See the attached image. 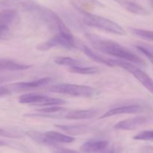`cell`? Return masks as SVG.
Instances as JSON below:
<instances>
[{"mask_svg":"<svg viewBox=\"0 0 153 153\" xmlns=\"http://www.w3.org/2000/svg\"><path fill=\"white\" fill-rule=\"evenodd\" d=\"M86 37L91 42V45L100 52L111 55L120 60L143 65L144 61L125 46L109 39L98 37L96 34H86Z\"/></svg>","mask_w":153,"mask_h":153,"instance_id":"6da1fadb","label":"cell"},{"mask_svg":"<svg viewBox=\"0 0 153 153\" xmlns=\"http://www.w3.org/2000/svg\"><path fill=\"white\" fill-rule=\"evenodd\" d=\"M82 13V20L85 25L92 28H98L104 31L111 33V34H117V35H125V30L117 22L110 20L107 18L102 17L99 15L94 14L88 11L79 9Z\"/></svg>","mask_w":153,"mask_h":153,"instance_id":"7a4b0ae2","label":"cell"},{"mask_svg":"<svg viewBox=\"0 0 153 153\" xmlns=\"http://www.w3.org/2000/svg\"><path fill=\"white\" fill-rule=\"evenodd\" d=\"M34 13L37 15L40 21L43 22L51 31L55 33V34L73 36L64 21L53 10L40 5Z\"/></svg>","mask_w":153,"mask_h":153,"instance_id":"3957f363","label":"cell"},{"mask_svg":"<svg viewBox=\"0 0 153 153\" xmlns=\"http://www.w3.org/2000/svg\"><path fill=\"white\" fill-rule=\"evenodd\" d=\"M109 67H120L126 70L127 72L131 73L147 91L153 94V79L138 67L128 61L120 59H111V58H110L109 61Z\"/></svg>","mask_w":153,"mask_h":153,"instance_id":"277c9868","label":"cell"},{"mask_svg":"<svg viewBox=\"0 0 153 153\" xmlns=\"http://www.w3.org/2000/svg\"><path fill=\"white\" fill-rule=\"evenodd\" d=\"M49 91L55 94H62L79 97H93L98 94V91L87 85L61 83L51 87Z\"/></svg>","mask_w":153,"mask_h":153,"instance_id":"5b68a950","label":"cell"},{"mask_svg":"<svg viewBox=\"0 0 153 153\" xmlns=\"http://www.w3.org/2000/svg\"><path fill=\"white\" fill-rule=\"evenodd\" d=\"M51 81H52L51 78L46 77L35 81H31V82H17V83L1 85L0 86V97L38 88L40 87L46 85Z\"/></svg>","mask_w":153,"mask_h":153,"instance_id":"8992f818","label":"cell"},{"mask_svg":"<svg viewBox=\"0 0 153 153\" xmlns=\"http://www.w3.org/2000/svg\"><path fill=\"white\" fill-rule=\"evenodd\" d=\"M55 47H62L64 49H72L76 48V41L73 36L64 34H55L52 37L36 46L38 51L46 52Z\"/></svg>","mask_w":153,"mask_h":153,"instance_id":"52a82bcc","label":"cell"},{"mask_svg":"<svg viewBox=\"0 0 153 153\" xmlns=\"http://www.w3.org/2000/svg\"><path fill=\"white\" fill-rule=\"evenodd\" d=\"M40 4L34 0H0V10L33 12L34 13Z\"/></svg>","mask_w":153,"mask_h":153,"instance_id":"ba28073f","label":"cell"},{"mask_svg":"<svg viewBox=\"0 0 153 153\" xmlns=\"http://www.w3.org/2000/svg\"><path fill=\"white\" fill-rule=\"evenodd\" d=\"M146 109V107L143 105L138 103H132V104L124 105L118 106L110 109L107 112L100 117V119L110 117L116 116L120 114H138L143 112Z\"/></svg>","mask_w":153,"mask_h":153,"instance_id":"9c48e42d","label":"cell"},{"mask_svg":"<svg viewBox=\"0 0 153 153\" xmlns=\"http://www.w3.org/2000/svg\"><path fill=\"white\" fill-rule=\"evenodd\" d=\"M152 120V117L150 116H140L129 118V119L124 120L117 123L114 126V128L119 130H125V131L134 130L140 127V126L147 123Z\"/></svg>","mask_w":153,"mask_h":153,"instance_id":"30bf717a","label":"cell"},{"mask_svg":"<svg viewBox=\"0 0 153 153\" xmlns=\"http://www.w3.org/2000/svg\"><path fill=\"white\" fill-rule=\"evenodd\" d=\"M113 1H116L118 4H120L127 11L134 13V14L146 16L150 13V12L144 7H143L141 4L131 0H113Z\"/></svg>","mask_w":153,"mask_h":153,"instance_id":"8fae6325","label":"cell"},{"mask_svg":"<svg viewBox=\"0 0 153 153\" xmlns=\"http://www.w3.org/2000/svg\"><path fill=\"white\" fill-rule=\"evenodd\" d=\"M108 142L105 140H90L81 146L83 153H100L108 147Z\"/></svg>","mask_w":153,"mask_h":153,"instance_id":"7c38bea8","label":"cell"},{"mask_svg":"<svg viewBox=\"0 0 153 153\" xmlns=\"http://www.w3.org/2000/svg\"><path fill=\"white\" fill-rule=\"evenodd\" d=\"M55 127L73 135L86 134L93 130L91 127L87 125H55Z\"/></svg>","mask_w":153,"mask_h":153,"instance_id":"4fadbf2b","label":"cell"},{"mask_svg":"<svg viewBox=\"0 0 153 153\" xmlns=\"http://www.w3.org/2000/svg\"><path fill=\"white\" fill-rule=\"evenodd\" d=\"M31 67V65L19 64L10 59H0V72L25 70L29 69Z\"/></svg>","mask_w":153,"mask_h":153,"instance_id":"5bb4252c","label":"cell"},{"mask_svg":"<svg viewBox=\"0 0 153 153\" xmlns=\"http://www.w3.org/2000/svg\"><path fill=\"white\" fill-rule=\"evenodd\" d=\"M97 113L94 109H86V110H76L69 112L64 116L67 120H86L93 118Z\"/></svg>","mask_w":153,"mask_h":153,"instance_id":"9a60e30c","label":"cell"},{"mask_svg":"<svg viewBox=\"0 0 153 153\" xmlns=\"http://www.w3.org/2000/svg\"><path fill=\"white\" fill-rule=\"evenodd\" d=\"M47 98L46 96L37 94H25L19 97V102L38 105Z\"/></svg>","mask_w":153,"mask_h":153,"instance_id":"2e32d148","label":"cell"},{"mask_svg":"<svg viewBox=\"0 0 153 153\" xmlns=\"http://www.w3.org/2000/svg\"><path fill=\"white\" fill-rule=\"evenodd\" d=\"M17 19V12L14 10H4L0 11V25L7 26L12 25Z\"/></svg>","mask_w":153,"mask_h":153,"instance_id":"e0dca14e","label":"cell"},{"mask_svg":"<svg viewBox=\"0 0 153 153\" xmlns=\"http://www.w3.org/2000/svg\"><path fill=\"white\" fill-rule=\"evenodd\" d=\"M25 134L28 136L31 139H32L34 141L37 142V143H40V144L46 145V146H55L56 143H54L51 140H49L47 137H46L45 133L40 132L37 131H26Z\"/></svg>","mask_w":153,"mask_h":153,"instance_id":"ac0fdd59","label":"cell"},{"mask_svg":"<svg viewBox=\"0 0 153 153\" xmlns=\"http://www.w3.org/2000/svg\"><path fill=\"white\" fill-rule=\"evenodd\" d=\"M46 137L53 141L54 143H73L76 139L73 137H70V136L65 135L64 134H61L60 132H57V131H49L45 133Z\"/></svg>","mask_w":153,"mask_h":153,"instance_id":"d6986e66","label":"cell"},{"mask_svg":"<svg viewBox=\"0 0 153 153\" xmlns=\"http://www.w3.org/2000/svg\"><path fill=\"white\" fill-rule=\"evenodd\" d=\"M68 71L72 73L81 75H94L100 73V70L97 67H74L68 68Z\"/></svg>","mask_w":153,"mask_h":153,"instance_id":"ffe728a7","label":"cell"},{"mask_svg":"<svg viewBox=\"0 0 153 153\" xmlns=\"http://www.w3.org/2000/svg\"><path fill=\"white\" fill-rule=\"evenodd\" d=\"M54 61L58 65L67 66V67H69V68L74 67H79L81 65L80 61L74 59V58H70V57L58 56L55 58Z\"/></svg>","mask_w":153,"mask_h":153,"instance_id":"44dd1931","label":"cell"},{"mask_svg":"<svg viewBox=\"0 0 153 153\" xmlns=\"http://www.w3.org/2000/svg\"><path fill=\"white\" fill-rule=\"evenodd\" d=\"M131 31L134 35L140 37V38L146 40H149V41H153V31L135 28H131Z\"/></svg>","mask_w":153,"mask_h":153,"instance_id":"7402d4cb","label":"cell"},{"mask_svg":"<svg viewBox=\"0 0 153 153\" xmlns=\"http://www.w3.org/2000/svg\"><path fill=\"white\" fill-rule=\"evenodd\" d=\"M65 111V108L61 106H48V107H45L43 108L37 109V111L39 113L43 114H55L61 113V111Z\"/></svg>","mask_w":153,"mask_h":153,"instance_id":"603a6c76","label":"cell"},{"mask_svg":"<svg viewBox=\"0 0 153 153\" xmlns=\"http://www.w3.org/2000/svg\"><path fill=\"white\" fill-rule=\"evenodd\" d=\"M133 138L137 140H149L153 141V130H146L141 131L134 136Z\"/></svg>","mask_w":153,"mask_h":153,"instance_id":"cb8c5ba5","label":"cell"},{"mask_svg":"<svg viewBox=\"0 0 153 153\" xmlns=\"http://www.w3.org/2000/svg\"><path fill=\"white\" fill-rule=\"evenodd\" d=\"M136 48L140 51L143 55L149 59V61L153 64V52H151L149 49H148L146 46H136Z\"/></svg>","mask_w":153,"mask_h":153,"instance_id":"d4e9b609","label":"cell"},{"mask_svg":"<svg viewBox=\"0 0 153 153\" xmlns=\"http://www.w3.org/2000/svg\"><path fill=\"white\" fill-rule=\"evenodd\" d=\"M10 32L9 31V27L1 26L0 25V39L1 40H7L10 38Z\"/></svg>","mask_w":153,"mask_h":153,"instance_id":"484cf974","label":"cell"},{"mask_svg":"<svg viewBox=\"0 0 153 153\" xmlns=\"http://www.w3.org/2000/svg\"><path fill=\"white\" fill-rule=\"evenodd\" d=\"M0 136H2V137H12V138H16V137H19V136L17 134H12V133L8 132V131H5L4 129H1L0 128Z\"/></svg>","mask_w":153,"mask_h":153,"instance_id":"4316f807","label":"cell"},{"mask_svg":"<svg viewBox=\"0 0 153 153\" xmlns=\"http://www.w3.org/2000/svg\"><path fill=\"white\" fill-rule=\"evenodd\" d=\"M54 153H80L77 151L68 149H57L54 151Z\"/></svg>","mask_w":153,"mask_h":153,"instance_id":"83f0119b","label":"cell"},{"mask_svg":"<svg viewBox=\"0 0 153 153\" xmlns=\"http://www.w3.org/2000/svg\"><path fill=\"white\" fill-rule=\"evenodd\" d=\"M79 1H85V2H88V3H91V4H97V5H101V3L99 2L97 0H79Z\"/></svg>","mask_w":153,"mask_h":153,"instance_id":"f1b7e54d","label":"cell"},{"mask_svg":"<svg viewBox=\"0 0 153 153\" xmlns=\"http://www.w3.org/2000/svg\"><path fill=\"white\" fill-rule=\"evenodd\" d=\"M100 153H114V150L112 149H105Z\"/></svg>","mask_w":153,"mask_h":153,"instance_id":"f546056e","label":"cell"},{"mask_svg":"<svg viewBox=\"0 0 153 153\" xmlns=\"http://www.w3.org/2000/svg\"><path fill=\"white\" fill-rule=\"evenodd\" d=\"M7 145V143L4 141H0V146H6Z\"/></svg>","mask_w":153,"mask_h":153,"instance_id":"4dcf8cb0","label":"cell"},{"mask_svg":"<svg viewBox=\"0 0 153 153\" xmlns=\"http://www.w3.org/2000/svg\"><path fill=\"white\" fill-rule=\"evenodd\" d=\"M150 4H151V6H152V7L153 8V0H150Z\"/></svg>","mask_w":153,"mask_h":153,"instance_id":"1f68e13d","label":"cell"}]
</instances>
